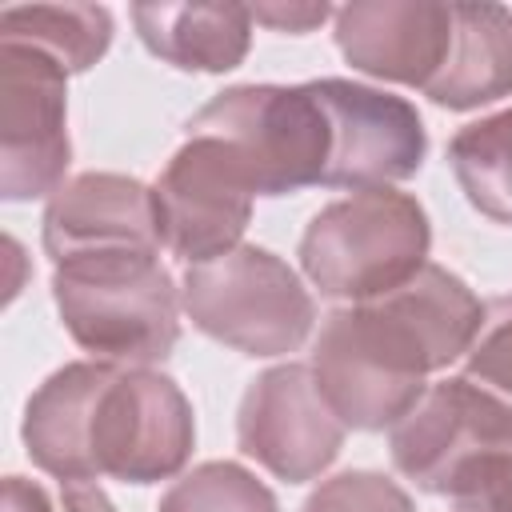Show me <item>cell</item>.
I'll use <instances>...</instances> for the list:
<instances>
[{"mask_svg": "<svg viewBox=\"0 0 512 512\" xmlns=\"http://www.w3.org/2000/svg\"><path fill=\"white\" fill-rule=\"evenodd\" d=\"M424 96L448 112H472L512 96V8L452 4V48Z\"/></svg>", "mask_w": 512, "mask_h": 512, "instance_id": "obj_15", "label": "cell"}, {"mask_svg": "<svg viewBox=\"0 0 512 512\" xmlns=\"http://www.w3.org/2000/svg\"><path fill=\"white\" fill-rule=\"evenodd\" d=\"M480 324L476 292L428 260L408 284L328 312L308 368L344 428L380 432L416 408L432 372L468 356Z\"/></svg>", "mask_w": 512, "mask_h": 512, "instance_id": "obj_1", "label": "cell"}, {"mask_svg": "<svg viewBox=\"0 0 512 512\" xmlns=\"http://www.w3.org/2000/svg\"><path fill=\"white\" fill-rule=\"evenodd\" d=\"M60 500H64V512H116V504L104 496L100 480L60 484Z\"/></svg>", "mask_w": 512, "mask_h": 512, "instance_id": "obj_24", "label": "cell"}, {"mask_svg": "<svg viewBox=\"0 0 512 512\" xmlns=\"http://www.w3.org/2000/svg\"><path fill=\"white\" fill-rule=\"evenodd\" d=\"M156 512H280L272 488L236 460H204L160 496Z\"/></svg>", "mask_w": 512, "mask_h": 512, "instance_id": "obj_18", "label": "cell"}, {"mask_svg": "<svg viewBox=\"0 0 512 512\" xmlns=\"http://www.w3.org/2000/svg\"><path fill=\"white\" fill-rule=\"evenodd\" d=\"M460 512H512V448L484 460L452 496Z\"/></svg>", "mask_w": 512, "mask_h": 512, "instance_id": "obj_21", "label": "cell"}, {"mask_svg": "<svg viewBox=\"0 0 512 512\" xmlns=\"http://www.w3.org/2000/svg\"><path fill=\"white\" fill-rule=\"evenodd\" d=\"M0 512H56L48 492L24 476H4L0 488Z\"/></svg>", "mask_w": 512, "mask_h": 512, "instance_id": "obj_23", "label": "cell"}, {"mask_svg": "<svg viewBox=\"0 0 512 512\" xmlns=\"http://www.w3.org/2000/svg\"><path fill=\"white\" fill-rule=\"evenodd\" d=\"M300 512H416L412 496L372 468H348L320 480Z\"/></svg>", "mask_w": 512, "mask_h": 512, "instance_id": "obj_20", "label": "cell"}, {"mask_svg": "<svg viewBox=\"0 0 512 512\" xmlns=\"http://www.w3.org/2000/svg\"><path fill=\"white\" fill-rule=\"evenodd\" d=\"M464 376L512 408V292L484 304V324L464 356Z\"/></svg>", "mask_w": 512, "mask_h": 512, "instance_id": "obj_19", "label": "cell"}, {"mask_svg": "<svg viewBox=\"0 0 512 512\" xmlns=\"http://www.w3.org/2000/svg\"><path fill=\"white\" fill-rule=\"evenodd\" d=\"M432 248V224L412 192L364 188L324 204L300 236V268L328 300L364 304L408 284Z\"/></svg>", "mask_w": 512, "mask_h": 512, "instance_id": "obj_4", "label": "cell"}, {"mask_svg": "<svg viewBox=\"0 0 512 512\" xmlns=\"http://www.w3.org/2000/svg\"><path fill=\"white\" fill-rule=\"evenodd\" d=\"M28 460L56 484L172 480L196 444V416L180 384L156 368L72 360L24 404Z\"/></svg>", "mask_w": 512, "mask_h": 512, "instance_id": "obj_2", "label": "cell"}, {"mask_svg": "<svg viewBox=\"0 0 512 512\" xmlns=\"http://www.w3.org/2000/svg\"><path fill=\"white\" fill-rule=\"evenodd\" d=\"M344 424L320 396L308 364L264 368L240 396L236 444L248 460L284 484H308L332 468L344 448Z\"/></svg>", "mask_w": 512, "mask_h": 512, "instance_id": "obj_11", "label": "cell"}, {"mask_svg": "<svg viewBox=\"0 0 512 512\" xmlns=\"http://www.w3.org/2000/svg\"><path fill=\"white\" fill-rule=\"evenodd\" d=\"M248 12H252L256 24H268L276 32H292V36H304L316 24H324L336 8H328V4H252Z\"/></svg>", "mask_w": 512, "mask_h": 512, "instance_id": "obj_22", "label": "cell"}, {"mask_svg": "<svg viewBox=\"0 0 512 512\" xmlns=\"http://www.w3.org/2000/svg\"><path fill=\"white\" fill-rule=\"evenodd\" d=\"M448 168L484 220L512 228V108L456 128L448 140Z\"/></svg>", "mask_w": 512, "mask_h": 512, "instance_id": "obj_17", "label": "cell"}, {"mask_svg": "<svg viewBox=\"0 0 512 512\" xmlns=\"http://www.w3.org/2000/svg\"><path fill=\"white\" fill-rule=\"evenodd\" d=\"M0 44L36 48L76 76L108 52L112 12L104 4H16L0 12Z\"/></svg>", "mask_w": 512, "mask_h": 512, "instance_id": "obj_16", "label": "cell"}, {"mask_svg": "<svg viewBox=\"0 0 512 512\" xmlns=\"http://www.w3.org/2000/svg\"><path fill=\"white\" fill-rule=\"evenodd\" d=\"M184 136L220 140L248 172L256 196L324 184L328 116L312 84H236L184 120Z\"/></svg>", "mask_w": 512, "mask_h": 512, "instance_id": "obj_6", "label": "cell"}, {"mask_svg": "<svg viewBox=\"0 0 512 512\" xmlns=\"http://www.w3.org/2000/svg\"><path fill=\"white\" fill-rule=\"evenodd\" d=\"M152 200L160 244L184 264H204L240 248L256 188L220 140L184 136L156 176Z\"/></svg>", "mask_w": 512, "mask_h": 512, "instance_id": "obj_9", "label": "cell"}, {"mask_svg": "<svg viewBox=\"0 0 512 512\" xmlns=\"http://www.w3.org/2000/svg\"><path fill=\"white\" fill-rule=\"evenodd\" d=\"M512 448V408L468 376L432 384L416 408L392 424L388 452L404 480L432 496H456L492 456Z\"/></svg>", "mask_w": 512, "mask_h": 512, "instance_id": "obj_7", "label": "cell"}, {"mask_svg": "<svg viewBox=\"0 0 512 512\" xmlns=\"http://www.w3.org/2000/svg\"><path fill=\"white\" fill-rule=\"evenodd\" d=\"M52 304L68 336L100 364L152 368L180 340V288L160 252L116 248L52 264Z\"/></svg>", "mask_w": 512, "mask_h": 512, "instance_id": "obj_3", "label": "cell"}, {"mask_svg": "<svg viewBox=\"0 0 512 512\" xmlns=\"http://www.w3.org/2000/svg\"><path fill=\"white\" fill-rule=\"evenodd\" d=\"M332 36L356 72L424 92L452 48V4L352 0L332 12Z\"/></svg>", "mask_w": 512, "mask_h": 512, "instance_id": "obj_12", "label": "cell"}, {"mask_svg": "<svg viewBox=\"0 0 512 512\" xmlns=\"http://www.w3.org/2000/svg\"><path fill=\"white\" fill-rule=\"evenodd\" d=\"M40 240L52 264L92 252H160L152 188L120 172H80L64 180L40 216Z\"/></svg>", "mask_w": 512, "mask_h": 512, "instance_id": "obj_13", "label": "cell"}, {"mask_svg": "<svg viewBox=\"0 0 512 512\" xmlns=\"http://www.w3.org/2000/svg\"><path fill=\"white\" fill-rule=\"evenodd\" d=\"M68 164V72L36 48L0 44V196H52Z\"/></svg>", "mask_w": 512, "mask_h": 512, "instance_id": "obj_8", "label": "cell"}, {"mask_svg": "<svg viewBox=\"0 0 512 512\" xmlns=\"http://www.w3.org/2000/svg\"><path fill=\"white\" fill-rule=\"evenodd\" d=\"M324 116H328V168L324 188H388L420 172L428 156V132L404 96L324 76L308 80Z\"/></svg>", "mask_w": 512, "mask_h": 512, "instance_id": "obj_10", "label": "cell"}, {"mask_svg": "<svg viewBox=\"0 0 512 512\" xmlns=\"http://www.w3.org/2000/svg\"><path fill=\"white\" fill-rule=\"evenodd\" d=\"M140 44L180 72H232L252 48V12L244 4H132Z\"/></svg>", "mask_w": 512, "mask_h": 512, "instance_id": "obj_14", "label": "cell"}, {"mask_svg": "<svg viewBox=\"0 0 512 512\" xmlns=\"http://www.w3.org/2000/svg\"><path fill=\"white\" fill-rule=\"evenodd\" d=\"M180 304L196 332L264 360L296 352L316 324V300L296 268L260 244L188 264L180 276Z\"/></svg>", "mask_w": 512, "mask_h": 512, "instance_id": "obj_5", "label": "cell"}]
</instances>
